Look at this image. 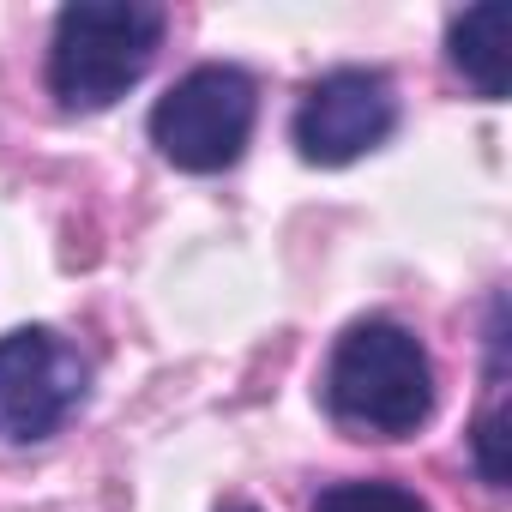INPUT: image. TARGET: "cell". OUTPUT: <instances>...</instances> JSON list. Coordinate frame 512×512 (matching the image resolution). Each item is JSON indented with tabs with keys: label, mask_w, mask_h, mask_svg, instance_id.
I'll return each mask as SVG.
<instances>
[{
	"label": "cell",
	"mask_w": 512,
	"mask_h": 512,
	"mask_svg": "<svg viewBox=\"0 0 512 512\" xmlns=\"http://www.w3.org/2000/svg\"><path fill=\"white\" fill-rule=\"evenodd\" d=\"M446 61H452V73L482 103L506 97V0H482V7L452 13V25H446Z\"/></svg>",
	"instance_id": "8992f818"
},
{
	"label": "cell",
	"mask_w": 512,
	"mask_h": 512,
	"mask_svg": "<svg viewBox=\"0 0 512 512\" xmlns=\"http://www.w3.org/2000/svg\"><path fill=\"white\" fill-rule=\"evenodd\" d=\"M314 512H428V500L416 488H404V482L368 476V482H332V488H320Z\"/></svg>",
	"instance_id": "52a82bcc"
},
{
	"label": "cell",
	"mask_w": 512,
	"mask_h": 512,
	"mask_svg": "<svg viewBox=\"0 0 512 512\" xmlns=\"http://www.w3.org/2000/svg\"><path fill=\"white\" fill-rule=\"evenodd\" d=\"M91 398V356L55 326L0 332V446L55 440Z\"/></svg>",
	"instance_id": "277c9868"
},
{
	"label": "cell",
	"mask_w": 512,
	"mask_h": 512,
	"mask_svg": "<svg viewBox=\"0 0 512 512\" xmlns=\"http://www.w3.org/2000/svg\"><path fill=\"white\" fill-rule=\"evenodd\" d=\"M169 13L157 0H73L49 37V97L67 115H97L121 103L157 61Z\"/></svg>",
	"instance_id": "7a4b0ae2"
},
{
	"label": "cell",
	"mask_w": 512,
	"mask_h": 512,
	"mask_svg": "<svg viewBox=\"0 0 512 512\" xmlns=\"http://www.w3.org/2000/svg\"><path fill=\"white\" fill-rule=\"evenodd\" d=\"M320 398L326 416L356 440H404L434 416V362L404 320L368 314L338 332Z\"/></svg>",
	"instance_id": "6da1fadb"
},
{
	"label": "cell",
	"mask_w": 512,
	"mask_h": 512,
	"mask_svg": "<svg viewBox=\"0 0 512 512\" xmlns=\"http://www.w3.org/2000/svg\"><path fill=\"white\" fill-rule=\"evenodd\" d=\"M223 512H253V506H223Z\"/></svg>",
	"instance_id": "9c48e42d"
},
{
	"label": "cell",
	"mask_w": 512,
	"mask_h": 512,
	"mask_svg": "<svg viewBox=\"0 0 512 512\" xmlns=\"http://www.w3.org/2000/svg\"><path fill=\"white\" fill-rule=\"evenodd\" d=\"M470 458H476V476L488 488H506L512 464H506V410H500V398L470 422Z\"/></svg>",
	"instance_id": "ba28073f"
},
{
	"label": "cell",
	"mask_w": 512,
	"mask_h": 512,
	"mask_svg": "<svg viewBox=\"0 0 512 512\" xmlns=\"http://www.w3.org/2000/svg\"><path fill=\"white\" fill-rule=\"evenodd\" d=\"M398 133V91L380 67H332L320 73L290 121L296 157L314 169H344L368 151H380Z\"/></svg>",
	"instance_id": "5b68a950"
},
{
	"label": "cell",
	"mask_w": 512,
	"mask_h": 512,
	"mask_svg": "<svg viewBox=\"0 0 512 512\" xmlns=\"http://www.w3.org/2000/svg\"><path fill=\"white\" fill-rule=\"evenodd\" d=\"M253 121H260V85L235 61H205L181 73L157 103H151V145L169 169L181 175H223L247 157Z\"/></svg>",
	"instance_id": "3957f363"
}]
</instances>
